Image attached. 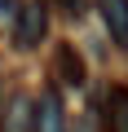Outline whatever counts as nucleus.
I'll use <instances>...</instances> for the list:
<instances>
[{
  "label": "nucleus",
  "instance_id": "nucleus-1",
  "mask_svg": "<svg viewBox=\"0 0 128 132\" xmlns=\"http://www.w3.org/2000/svg\"><path fill=\"white\" fill-rule=\"evenodd\" d=\"M49 31V9L40 5V0H31V5L18 9V22H13V44L18 48H35Z\"/></svg>",
  "mask_w": 128,
  "mask_h": 132
},
{
  "label": "nucleus",
  "instance_id": "nucleus-2",
  "mask_svg": "<svg viewBox=\"0 0 128 132\" xmlns=\"http://www.w3.org/2000/svg\"><path fill=\"white\" fill-rule=\"evenodd\" d=\"M31 128H35V101L27 93L9 97V110H5V119H0V132H31Z\"/></svg>",
  "mask_w": 128,
  "mask_h": 132
},
{
  "label": "nucleus",
  "instance_id": "nucleus-3",
  "mask_svg": "<svg viewBox=\"0 0 128 132\" xmlns=\"http://www.w3.org/2000/svg\"><path fill=\"white\" fill-rule=\"evenodd\" d=\"M97 9H102V22H106L110 40L119 48H128V0H97Z\"/></svg>",
  "mask_w": 128,
  "mask_h": 132
},
{
  "label": "nucleus",
  "instance_id": "nucleus-4",
  "mask_svg": "<svg viewBox=\"0 0 128 132\" xmlns=\"http://www.w3.org/2000/svg\"><path fill=\"white\" fill-rule=\"evenodd\" d=\"M53 75L66 84V88H80V84H84V62H80V53H75L71 44H57V53H53Z\"/></svg>",
  "mask_w": 128,
  "mask_h": 132
},
{
  "label": "nucleus",
  "instance_id": "nucleus-5",
  "mask_svg": "<svg viewBox=\"0 0 128 132\" xmlns=\"http://www.w3.org/2000/svg\"><path fill=\"white\" fill-rule=\"evenodd\" d=\"M106 132H128V88L106 93Z\"/></svg>",
  "mask_w": 128,
  "mask_h": 132
},
{
  "label": "nucleus",
  "instance_id": "nucleus-6",
  "mask_svg": "<svg viewBox=\"0 0 128 132\" xmlns=\"http://www.w3.org/2000/svg\"><path fill=\"white\" fill-rule=\"evenodd\" d=\"M35 132H66V119H62V101H57V93H44L40 114H35Z\"/></svg>",
  "mask_w": 128,
  "mask_h": 132
},
{
  "label": "nucleus",
  "instance_id": "nucleus-7",
  "mask_svg": "<svg viewBox=\"0 0 128 132\" xmlns=\"http://www.w3.org/2000/svg\"><path fill=\"white\" fill-rule=\"evenodd\" d=\"M57 5H62L66 18H80V13H84V0H57Z\"/></svg>",
  "mask_w": 128,
  "mask_h": 132
}]
</instances>
